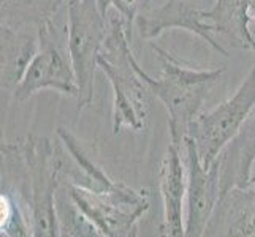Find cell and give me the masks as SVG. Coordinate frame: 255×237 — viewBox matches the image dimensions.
Segmentation results:
<instances>
[{
  "label": "cell",
  "mask_w": 255,
  "mask_h": 237,
  "mask_svg": "<svg viewBox=\"0 0 255 237\" xmlns=\"http://www.w3.org/2000/svg\"><path fill=\"white\" fill-rule=\"evenodd\" d=\"M2 151L11 154L21 166L16 185H2V188L21 193L30 212L32 236H60L56 195L62 180V152L49 139L35 135H29L22 143H5Z\"/></svg>",
  "instance_id": "6da1fadb"
},
{
  "label": "cell",
  "mask_w": 255,
  "mask_h": 237,
  "mask_svg": "<svg viewBox=\"0 0 255 237\" xmlns=\"http://www.w3.org/2000/svg\"><path fill=\"white\" fill-rule=\"evenodd\" d=\"M131 29L118 10L108 14V32L99 57V70L108 78L113 89V133L122 130L139 133L147 124L146 84L136 72L130 46Z\"/></svg>",
  "instance_id": "7a4b0ae2"
},
{
  "label": "cell",
  "mask_w": 255,
  "mask_h": 237,
  "mask_svg": "<svg viewBox=\"0 0 255 237\" xmlns=\"http://www.w3.org/2000/svg\"><path fill=\"white\" fill-rule=\"evenodd\" d=\"M151 46L162 65V76L159 79L151 78L138 62L136 72L168 112L170 141L184 146L190 122L200 114L201 104L221 79L224 68H193L152 41Z\"/></svg>",
  "instance_id": "3957f363"
},
{
  "label": "cell",
  "mask_w": 255,
  "mask_h": 237,
  "mask_svg": "<svg viewBox=\"0 0 255 237\" xmlns=\"http://www.w3.org/2000/svg\"><path fill=\"white\" fill-rule=\"evenodd\" d=\"M67 49L78 82L76 109L83 112L94 101L95 70L108 32V17L95 0H65Z\"/></svg>",
  "instance_id": "277c9868"
},
{
  "label": "cell",
  "mask_w": 255,
  "mask_h": 237,
  "mask_svg": "<svg viewBox=\"0 0 255 237\" xmlns=\"http://www.w3.org/2000/svg\"><path fill=\"white\" fill-rule=\"evenodd\" d=\"M64 180V179H62ZM67 183L70 196L87 217L100 236L133 237L138 236V223L149 209L147 190H135L118 182L107 193L92 191L75 183Z\"/></svg>",
  "instance_id": "5b68a950"
},
{
  "label": "cell",
  "mask_w": 255,
  "mask_h": 237,
  "mask_svg": "<svg viewBox=\"0 0 255 237\" xmlns=\"http://www.w3.org/2000/svg\"><path fill=\"white\" fill-rule=\"evenodd\" d=\"M255 108V64L228 100L190 122L187 138L206 166H211L232 141Z\"/></svg>",
  "instance_id": "8992f818"
},
{
  "label": "cell",
  "mask_w": 255,
  "mask_h": 237,
  "mask_svg": "<svg viewBox=\"0 0 255 237\" xmlns=\"http://www.w3.org/2000/svg\"><path fill=\"white\" fill-rule=\"evenodd\" d=\"M37 35L40 49L29 65L21 84L13 92V98L22 103L41 90H54L76 100V75L68 56L67 43L65 46L62 45V37L52 17L38 25Z\"/></svg>",
  "instance_id": "52a82bcc"
},
{
  "label": "cell",
  "mask_w": 255,
  "mask_h": 237,
  "mask_svg": "<svg viewBox=\"0 0 255 237\" xmlns=\"http://www.w3.org/2000/svg\"><path fill=\"white\" fill-rule=\"evenodd\" d=\"M187 164V193H186V236H205L208 222L221 199V174L217 160L206 166L197 152L190 138L184 139Z\"/></svg>",
  "instance_id": "ba28073f"
},
{
  "label": "cell",
  "mask_w": 255,
  "mask_h": 237,
  "mask_svg": "<svg viewBox=\"0 0 255 237\" xmlns=\"http://www.w3.org/2000/svg\"><path fill=\"white\" fill-rule=\"evenodd\" d=\"M203 10L200 5L190 0H165L154 8H143L135 17V25L141 38L151 41L166 30L181 29L197 35L205 43L217 51L219 54L228 57V51L213 37V25L205 21Z\"/></svg>",
  "instance_id": "9c48e42d"
},
{
  "label": "cell",
  "mask_w": 255,
  "mask_h": 237,
  "mask_svg": "<svg viewBox=\"0 0 255 237\" xmlns=\"http://www.w3.org/2000/svg\"><path fill=\"white\" fill-rule=\"evenodd\" d=\"M182 147L170 141L165 158L160 166V196L163 206V218L160 231L163 236L182 237L186 236L184 209L187 193V168H184Z\"/></svg>",
  "instance_id": "30bf717a"
},
{
  "label": "cell",
  "mask_w": 255,
  "mask_h": 237,
  "mask_svg": "<svg viewBox=\"0 0 255 237\" xmlns=\"http://www.w3.org/2000/svg\"><path fill=\"white\" fill-rule=\"evenodd\" d=\"M205 236L255 237V183L221 195Z\"/></svg>",
  "instance_id": "8fae6325"
},
{
  "label": "cell",
  "mask_w": 255,
  "mask_h": 237,
  "mask_svg": "<svg viewBox=\"0 0 255 237\" xmlns=\"http://www.w3.org/2000/svg\"><path fill=\"white\" fill-rule=\"evenodd\" d=\"M222 195L230 188L249 187L255 164V108L236 136L217 157Z\"/></svg>",
  "instance_id": "7c38bea8"
},
{
  "label": "cell",
  "mask_w": 255,
  "mask_h": 237,
  "mask_svg": "<svg viewBox=\"0 0 255 237\" xmlns=\"http://www.w3.org/2000/svg\"><path fill=\"white\" fill-rule=\"evenodd\" d=\"M0 79L2 90L14 92L40 49L38 35L25 27L0 24Z\"/></svg>",
  "instance_id": "4fadbf2b"
},
{
  "label": "cell",
  "mask_w": 255,
  "mask_h": 237,
  "mask_svg": "<svg viewBox=\"0 0 255 237\" xmlns=\"http://www.w3.org/2000/svg\"><path fill=\"white\" fill-rule=\"evenodd\" d=\"M205 21L213 25L214 32L227 35L241 49H249L255 54V37L249 29L252 22L248 0H214L203 10Z\"/></svg>",
  "instance_id": "5bb4252c"
},
{
  "label": "cell",
  "mask_w": 255,
  "mask_h": 237,
  "mask_svg": "<svg viewBox=\"0 0 255 237\" xmlns=\"http://www.w3.org/2000/svg\"><path fill=\"white\" fill-rule=\"evenodd\" d=\"M65 0H2V24L11 27H37L46 19L56 17Z\"/></svg>",
  "instance_id": "9a60e30c"
},
{
  "label": "cell",
  "mask_w": 255,
  "mask_h": 237,
  "mask_svg": "<svg viewBox=\"0 0 255 237\" xmlns=\"http://www.w3.org/2000/svg\"><path fill=\"white\" fill-rule=\"evenodd\" d=\"M56 212L59 222L60 236L68 237H97L100 236L99 230L87 220V217L75 204L70 196L67 183L60 180V185L56 195Z\"/></svg>",
  "instance_id": "2e32d148"
},
{
  "label": "cell",
  "mask_w": 255,
  "mask_h": 237,
  "mask_svg": "<svg viewBox=\"0 0 255 237\" xmlns=\"http://www.w3.org/2000/svg\"><path fill=\"white\" fill-rule=\"evenodd\" d=\"M0 204H2V223L0 230L5 237H25L32 236V226L24 218V214L17 204L13 191L2 188L0 195Z\"/></svg>",
  "instance_id": "e0dca14e"
},
{
  "label": "cell",
  "mask_w": 255,
  "mask_h": 237,
  "mask_svg": "<svg viewBox=\"0 0 255 237\" xmlns=\"http://www.w3.org/2000/svg\"><path fill=\"white\" fill-rule=\"evenodd\" d=\"M97 5H99L100 11L105 17H108L110 10H118L122 16L126 17V21L128 24V13H127V8L124 5V0H95ZM130 27V25H128ZM131 29V27H130Z\"/></svg>",
  "instance_id": "ac0fdd59"
},
{
  "label": "cell",
  "mask_w": 255,
  "mask_h": 237,
  "mask_svg": "<svg viewBox=\"0 0 255 237\" xmlns=\"http://www.w3.org/2000/svg\"><path fill=\"white\" fill-rule=\"evenodd\" d=\"M248 2H249V10H251L252 22L255 24V0H248Z\"/></svg>",
  "instance_id": "d6986e66"
},
{
  "label": "cell",
  "mask_w": 255,
  "mask_h": 237,
  "mask_svg": "<svg viewBox=\"0 0 255 237\" xmlns=\"http://www.w3.org/2000/svg\"><path fill=\"white\" fill-rule=\"evenodd\" d=\"M190 2H193V3H197V5H200V6H203L206 2H211V0H190Z\"/></svg>",
  "instance_id": "ffe728a7"
}]
</instances>
